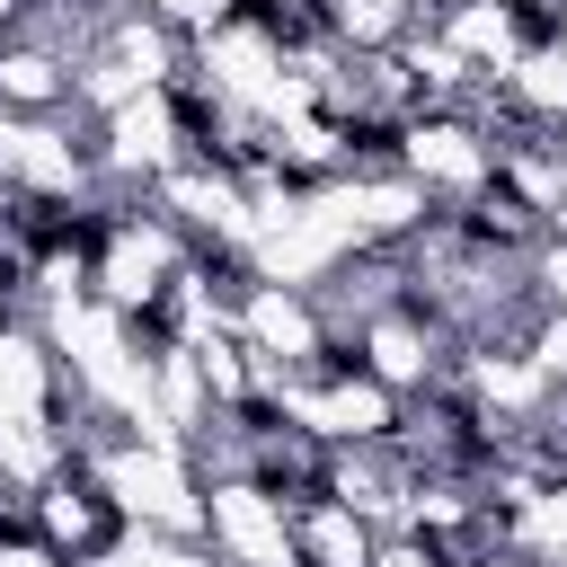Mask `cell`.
<instances>
[{"label": "cell", "instance_id": "1", "mask_svg": "<svg viewBox=\"0 0 567 567\" xmlns=\"http://www.w3.org/2000/svg\"><path fill=\"white\" fill-rule=\"evenodd\" d=\"M204 549L221 567H301V549H292V496H275L248 470L204 478Z\"/></svg>", "mask_w": 567, "mask_h": 567}, {"label": "cell", "instance_id": "2", "mask_svg": "<svg viewBox=\"0 0 567 567\" xmlns=\"http://www.w3.org/2000/svg\"><path fill=\"white\" fill-rule=\"evenodd\" d=\"M399 168H408L425 195L470 204L478 186H496V142H487V124L461 115V106H443V115H408V124H399Z\"/></svg>", "mask_w": 567, "mask_h": 567}, {"label": "cell", "instance_id": "3", "mask_svg": "<svg viewBox=\"0 0 567 567\" xmlns=\"http://www.w3.org/2000/svg\"><path fill=\"white\" fill-rule=\"evenodd\" d=\"M62 399H71V372H62L53 337L9 319L0 328V416H53Z\"/></svg>", "mask_w": 567, "mask_h": 567}, {"label": "cell", "instance_id": "4", "mask_svg": "<svg viewBox=\"0 0 567 567\" xmlns=\"http://www.w3.org/2000/svg\"><path fill=\"white\" fill-rule=\"evenodd\" d=\"M71 80H80V62L53 53L44 35H27V27L0 35V106L9 115H62L71 106Z\"/></svg>", "mask_w": 567, "mask_h": 567}, {"label": "cell", "instance_id": "5", "mask_svg": "<svg viewBox=\"0 0 567 567\" xmlns=\"http://www.w3.org/2000/svg\"><path fill=\"white\" fill-rule=\"evenodd\" d=\"M292 549H301V567H372L381 532L363 514H346L337 496H292Z\"/></svg>", "mask_w": 567, "mask_h": 567}, {"label": "cell", "instance_id": "6", "mask_svg": "<svg viewBox=\"0 0 567 567\" xmlns=\"http://www.w3.org/2000/svg\"><path fill=\"white\" fill-rule=\"evenodd\" d=\"M372 567H452L434 540H416V532H390L381 549H372Z\"/></svg>", "mask_w": 567, "mask_h": 567}, {"label": "cell", "instance_id": "7", "mask_svg": "<svg viewBox=\"0 0 567 567\" xmlns=\"http://www.w3.org/2000/svg\"><path fill=\"white\" fill-rule=\"evenodd\" d=\"M532 284H540V301L567 319V239H549V248L532 257Z\"/></svg>", "mask_w": 567, "mask_h": 567}, {"label": "cell", "instance_id": "8", "mask_svg": "<svg viewBox=\"0 0 567 567\" xmlns=\"http://www.w3.org/2000/svg\"><path fill=\"white\" fill-rule=\"evenodd\" d=\"M549 239H567V186H558V204H549Z\"/></svg>", "mask_w": 567, "mask_h": 567}, {"label": "cell", "instance_id": "9", "mask_svg": "<svg viewBox=\"0 0 567 567\" xmlns=\"http://www.w3.org/2000/svg\"><path fill=\"white\" fill-rule=\"evenodd\" d=\"M549 44H558V53H567V0H558V9H549Z\"/></svg>", "mask_w": 567, "mask_h": 567}, {"label": "cell", "instance_id": "10", "mask_svg": "<svg viewBox=\"0 0 567 567\" xmlns=\"http://www.w3.org/2000/svg\"><path fill=\"white\" fill-rule=\"evenodd\" d=\"M443 9H461V0H416V18H443Z\"/></svg>", "mask_w": 567, "mask_h": 567}]
</instances>
